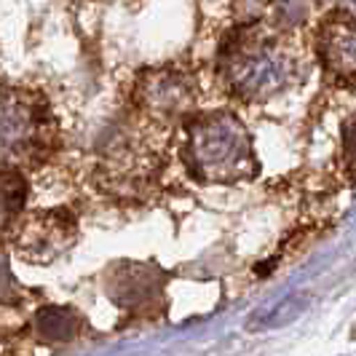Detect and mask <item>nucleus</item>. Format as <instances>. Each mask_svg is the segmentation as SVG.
<instances>
[{
    "label": "nucleus",
    "mask_w": 356,
    "mask_h": 356,
    "mask_svg": "<svg viewBox=\"0 0 356 356\" xmlns=\"http://www.w3.org/2000/svg\"><path fill=\"white\" fill-rule=\"evenodd\" d=\"M35 332L46 343H72L81 332V319L70 308L46 305L35 314Z\"/></svg>",
    "instance_id": "obj_8"
},
{
    "label": "nucleus",
    "mask_w": 356,
    "mask_h": 356,
    "mask_svg": "<svg viewBox=\"0 0 356 356\" xmlns=\"http://www.w3.org/2000/svg\"><path fill=\"white\" fill-rule=\"evenodd\" d=\"M75 241V220L67 212H40L19 225L14 244L19 254L35 263H49Z\"/></svg>",
    "instance_id": "obj_4"
},
{
    "label": "nucleus",
    "mask_w": 356,
    "mask_h": 356,
    "mask_svg": "<svg viewBox=\"0 0 356 356\" xmlns=\"http://www.w3.org/2000/svg\"><path fill=\"white\" fill-rule=\"evenodd\" d=\"M27 201V182L8 163H0V231L17 222L19 212Z\"/></svg>",
    "instance_id": "obj_9"
},
{
    "label": "nucleus",
    "mask_w": 356,
    "mask_h": 356,
    "mask_svg": "<svg viewBox=\"0 0 356 356\" xmlns=\"http://www.w3.org/2000/svg\"><path fill=\"white\" fill-rule=\"evenodd\" d=\"M161 292H163V276L150 266L126 263L121 266V273L110 276V298L129 311L153 305L161 298Z\"/></svg>",
    "instance_id": "obj_7"
},
{
    "label": "nucleus",
    "mask_w": 356,
    "mask_h": 356,
    "mask_svg": "<svg viewBox=\"0 0 356 356\" xmlns=\"http://www.w3.org/2000/svg\"><path fill=\"white\" fill-rule=\"evenodd\" d=\"M185 163L201 182L231 185L257 175L252 134L233 113L217 110L188 124Z\"/></svg>",
    "instance_id": "obj_2"
},
{
    "label": "nucleus",
    "mask_w": 356,
    "mask_h": 356,
    "mask_svg": "<svg viewBox=\"0 0 356 356\" xmlns=\"http://www.w3.org/2000/svg\"><path fill=\"white\" fill-rule=\"evenodd\" d=\"M14 292H17V284L11 279L8 263L0 257V303H11L14 300Z\"/></svg>",
    "instance_id": "obj_12"
},
{
    "label": "nucleus",
    "mask_w": 356,
    "mask_h": 356,
    "mask_svg": "<svg viewBox=\"0 0 356 356\" xmlns=\"http://www.w3.org/2000/svg\"><path fill=\"white\" fill-rule=\"evenodd\" d=\"M196 97V83L191 75L175 70V67H161L143 75L137 86V99L143 110L159 118H172L185 113Z\"/></svg>",
    "instance_id": "obj_5"
},
{
    "label": "nucleus",
    "mask_w": 356,
    "mask_h": 356,
    "mask_svg": "<svg viewBox=\"0 0 356 356\" xmlns=\"http://www.w3.org/2000/svg\"><path fill=\"white\" fill-rule=\"evenodd\" d=\"M316 56H319L321 67L330 72L332 78L351 83L356 70V33L354 19L346 11H338L332 17H327L319 24L316 33Z\"/></svg>",
    "instance_id": "obj_6"
},
{
    "label": "nucleus",
    "mask_w": 356,
    "mask_h": 356,
    "mask_svg": "<svg viewBox=\"0 0 356 356\" xmlns=\"http://www.w3.org/2000/svg\"><path fill=\"white\" fill-rule=\"evenodd\" d=\"M217 67L233 97L266 102L298 81V54L257 27H236L220 46Z\"/></svg>",
    "instance_id": "obj_1"
},
{
    "label": "nucleus",
    "mask_w": 356,
    "mask_h": 356,
    "mask_svg": "<svg viewBox=\"0 0 356 356\" xmlns=\"http://www.w3.org/2000/svg\"><path fill=\"white\" fill-rule=\"evenodd\" d=\"M308 303H311L308 292H292V295L282 298L276 305H270V308H266V311L254 314L247 327H250V330H270V327L289 324V321L298 319V316L303 314L305 308H308Z\"/></svg>",
    "instance_id": "obj_10"
},
{
    "label": "nucleus",
    "mask_w": 356,
    "mask_h": 356,
    "mask_svg": "<svg viewBox=\"0 0 356 356\" xmlns=\"http://www.w3.org/2000/svg\"><path fill=\"white\" fill-rule=\"evenodd\" d=\"M305 19V3L303 0H279L273 6V22L279 27H295Z\"/></svg>",
    "instance_id": "obj_11"
},
{
    "label": "nucleus",
    "mask_w": 356,
    "mask_h": 356,
    "mask_svg": "<svg viewBox=\"0 0 356 356\" xmlns=\"http://www.w3.org/2000/svg\"><path fill=\"white\" fill-rule=\"evenodd\" d=\"M54 147V115L33 89L0 91V159L38 161Z\"/></svg>",
    "instance_id": "obj_3"
}]
</instances>
